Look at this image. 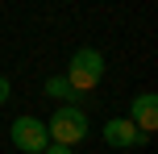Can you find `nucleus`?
<instances>
[{"label":"nucleus","mask_w":158,"mask_h":154,"mask_svg":"<svg viewBox=\"0 0 158 154\" xmlns=\"http://www.w3.org/2000/svg\"><path fill=\"white\" fill-rule=\"evenodd\" d=\"M100 138L108 142V146H117V150H129V146H146V142H150V133H142L129 117H112V121H104Z\"/></svg>","instance_id":"20e7f679"},{"label":"nucleus","mask_w":158,"mask_h":154,"mask_svg":"<svg viewBox=\"0 0 158 154\" xmlns=\"http://www.w3.org/2000/svg\"><path fill=\"white\" fill-rule=\"evenodd\" d=\"M8 92H13V83H8L4 75H0V104H4V100H8Z\"/></svg>","instance_id":"6e6552de"},{"label":"nucleus","mask_w":158,"mask_h":154,"mask_svg":"<svg viewBox=\"0 0 158 154\" xmlns=\"http://www.w3.org/2000/svg\"><path fill=\"white\" fill-rule=\"evenodd\" d=\"M100 79H104V54H100V50H92V46L75 50L71 63H67V83H71V92H75V96H83V92L100 88Z\"/></svg>","instance_id":"f257e3e1"},{"label":"nucleus","mask_w":158,"mask_h":154,"mask_svg":"<svg viewBox=\"0 0 158 154\" xmlns=\"http://www.w3.org/2000/svg\"><path fill=\"white\" fill-rule=\"evenodd\" d=\"M46 96H54V100H75L67 75H50V79H46Z\"/></svg>","instance_id":"423d86ee"},{"label":"nucleus","mask_w":158,"mask_h":154,"mask_svg":"<svg viewBox=\"0 0 158 154\" xmlns=\"http://www.w3.org/2000/svg\"><path fill=\"white\" fill-rule=\"evenodd\" d=\"M129 121H133L142 133H154V129H158V96H154V92H142V96H133Z\"/></svg>","instance_id":"39448f33"},{"label":"nucleus","mask_w":158,"mask_h":154,"mask_svg":"<svg viewBox=\"0 0 158 154\" xmlns=\"http://www.w3.org/2000/svg\"><path fill=\"white\" fill-rule=\"evenodd\" d=\"M46 129H50V142L79 146V142L87 138V113L75 108V104H63V108H54V117L46 121Z\"/></svg>","instance_id":"f03ea898"},{"label":"nucleus","mask_w":158,"mask_h":154,"mask_svg":"<svg viewBox=\"0 0 158 154\" xmlns=\"http://www.w3.org/2000/svg\"><path fill=\"white\" fill-rule=\"evenodd\" d=\"M42 154H75V146H63V142H50Z\"/></svg>","instance_id":"0eeeda50"},{"label":"nucleus","mask_w":158,"mask_h":154,"mask_svg":"<svg viewBox=\"0 0 158 154\" xmlns=\"http://www.w3.org/2000/svg\"><path fill=\"white\" fill-rule=\"evenodd\" d=\"M8 138H13V146L21 150V154H42L50 146V129H46V121H38V117H17L13 125H8Z\"/></svg>","instance_id":"7ed1b4c3"}]
</instances>
